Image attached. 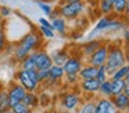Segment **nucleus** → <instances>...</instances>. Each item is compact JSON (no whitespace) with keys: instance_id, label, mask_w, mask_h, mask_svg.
Wrapping results in <instances>:
<instances>
[{"instance_id":"obj_38","label":"nucleus","mask_w":129,"mask_h":113,"mask_svg":"<svg viewBox=\"0 0 129 113\" xmlns=\"http://www.w3.org/2000/svg\"><path fill=\"white\" fill-rule=\"evenodd\" d=\"M123 94H125V95L129 98V83H126V84H125V88H123Z\"/></svg>"},{"instance_id":"obj_13","label":"nucleus","mask_w":129,"mask_h":113,"mask_svg":"<svg viewBox=\"0 0 129 113\" xmlns=\"http://www.w3.org/2000/svg\"><path fill=\"white\" fill-rule=\"evenodd\" d=\"M50 57H51V62H53V65L64 66V63L67 62V59L70 58V52H68L65 48H61V50H56Z\"/></svg>"},{"instance_id":"obj_9","label":"nucleus","mask_w":129,"mask_h":113,"mask_svg":"<svg viewBox=\"0 0 129 113\" xmlns=\"http://www.w3.org/2000/svg\"><path fill=\"white\" fill-rule=\"evenodd\" d=\"M82 66H83L82 55H70V58L64 63L62 69H64L65 74H78Z\"/></svg>"},{"instance_id":"obj_18","label":"nucleus","mask_w":129,"mask_h":113,"mask_svg":"<svg viewBox=\"0 0 129 113\" xmlns=\"http://www.w3.org/2000/svg\"><path fill=\"white\" fill-rule=\"evenodd\" d=\"M94 112H96L94 98H89L86 101H83L76 110V113H94Z\"/></svg>"},{"instance_id":"obj_15","label":"nucleus","mask_w":129,"mask_h":113,"mask_svg":"<svg viewBox=\"0 0 129 113\" xmlns=\"http://www.w3.org/2000/svg\"><path fill=\"white\" fill-rule=\"evenodd\" d=\"M78 76H79V80L96 79V76H97V68H94V66L87 65V63H86V65L82 66V69L79 70Z\"/></svg>"},{"instance_id":"obj_23","label":"nucleus","mask_w":129,"mask_h":113,"mask_svg":"<svg viewBox=\"0 0 129 113\" xmlns=\"http://www.w3.org/2000/svg\"><path fill=\"white\" fill-rule=\"evenodd\" d=\"M20 66H21L20 69H22V70H36V66H35V61H34L32 54H29L24 61H21Z\"/></svg>"},{"instance_id":"obj_40","label":"nucleus","mask_w":129,"mask_h":113,"mask_svg":"<svg viewBox=\"0 0 129 113\" xmlns=\"http://www.w3.org/2000/svg\"><path fill=\"white\" fill-rule=\"evenodd\" d=\"M43 113H60V110H57V109H54V107H50V109H47V110H45Z\"/></svg>"},{"instance_id":"obj_27","label":"nucleus","mask_w":129,"mask_h":113,"mask_svg":"<svg viewBox=\"0 0 129 113\" xmlns=\"http://www.w3.org/2000/svg\"><path fill=\"white\" fill-rule=\"evenodd\" d=\"M96 80H97L99 83H103V81H106V80H108V73H107L106 65L97 68V76H96Z\"/></svg>"},{"instance_id":"obj_16","label":"nucleus","mask_w":129,"mask_h":113,"mask_svg":"<svg viewBox=\"0 0 129 113\" xmlns=\"http://www.w3.org/2000/svg\"><path fill=\"white\" fill-rule=\"evenodd\" d=\"M22 103L32 110L38 109L39 105H40L39 103V95H38L36 92H26L25 96H24V99H22Z\"/></svg>"},{"instance_id":"obj_19","label":"nucleus","mask_w":129,"mask_h":113,"mask_svg":"<svg viewBox=\"0 0 129 113\" xmlns=\"http://www.w3.org/2000/svg\"><path fill=\"white\" fill-rule=\"evenodd\" d=\"M10 110V101H9V94H7L6 87L0 91V113H6Z\"/></svg>"},{"instance_id":"obj_1","label":"nucleus","mask_w":129,"mask_h":113,"mask_svg":"<svg viewBox=\"0 0 129 113\" xmlns=\"http://www.w3.org/2000/svg\"><path fill=\"white\" fill-rule=\"evenodd\" d=\"M126 65L125 59V48L119 46L118 43H110L108 44V54H107V61H106V68L108 73V79L112 72L117 69L122 68Z\"/></svg>"},{"instance_id":"obj_32","label":"nucleus","mask_w":129,"mask_h":113,"mask_svg":"<svg viewBox=\"0 0 129 113\" xmlns=\"http://www.w3.org/2000/svg\"><path fill=\"white\" fill-rule=\"evenodd\" d=\"M38 79H39V83L43 84L46 80L49 79V69H43V70H38Z\"/></svg>"},{"instance_id":"obj_31","label":"nucleus","mask_w":129,"mask_h":113,"mask_svg":"<svg viewBox=\"0 0 129 113\" xmlns=\"http://www.w3.org/2000/svg\"><path fill=\"white\" fill-rule=\"evenodd\" d=\"M39 32L42 33V36L46 39H53L54 37V32L51 29H49V28H45V26H40L39 25Z\"/></svg>"},{"instance_id":"obj_45","label":"nucleus","mask_w":129,"mask_h":113,"mask_svg":"<svg viewBox=\"0 0 129 113\" xmlns=\"http://www.w3.org/2000/svg\"><path fill=\"white\" fill-rule=\"evenodd\" d=\"M0 22H2V19H0Z\"/></svg>"},{"instance_id":"obj_5","label":"nucleus","mask_w":129,"mask_h":113,"mask_svg":"<svg viewBox=\"0 0 129 113\" xmlns=\"http://www.w3.org/2000/svg\"><path fill=\"white\" fill-rule=\"evenodd\" d=\"M14 77H15V81H17L21 87L25 88L26 92H36V90L40 87L39 83H36L32 79V76L29 74L28 70L20 69V70H17V73H15Z\"/></svg>"},{"instance_id":"obj_7","label":"nucleus","mask_w":129,"mask_h":113,"mask_svg":"<svg viewBox=\"0 0 129 113\" xmlns=\"http://www.w3.org/2000/svg\"><path fill=\"white\" fill-rule=\"evenodd\" d=\"M107 54H108V44L103 43L89 58H87L86 63L87 65H92L94 68H100V66L106 65L107 61Z\"/></svg>"},{"instance_id":"obj_6","label":"nucleus","mask_w":129,"mask_h":113,"mask_svg":"<svg viewBox=\"0 0 129 113\" xmlns=\"http://www.w3.org/2000/svg\"><path fill=\"white\" fill-rule=\"evenodd\" d=\"M7 94H9V101H10V109H11L14 105L22 102L24 96H25L26 91L24 87H21L17 81H10L9 85L6 87Z\"/></svg>"},{"instance_id":"obj_24","label":"nucleus","mask_w":129,"mask_h":113,"mask_svg":"<svg viewBox=\"0 0 129 113\" xmlns=\"http://www.w3.org/2000/svg\"><path fill=\"white\" fill-rule=\"evenodd\" d=\"M99 10L104 17L112 15V3L107 2V0H100L99 2Z\"/></svg>"},{"instance_id":"obj_29","label":"nucleus","mask_w":129,"mask_h":113,"mask_svg":"<svg viewBox=\"0 0 129 113\" xmlns=\"http://www.w3.org/2000/svg\"><path fill=\"white\" fill-rule=\"evenodd\" d=\"M64 79H65V83L68 85H78V83H79L78 74H65Z\"/></svg>"},{"instance_id":"obj_42","label":"nucleus","mask_w":129,"mask_h":113,"mask_svg":"<svg viewBox=\"0 0 129 113\" xmlns=\"http://www.w3.org/2000/svg\"><path fill=\"white\" fill-rule=\"evenodd\" d=\"M3 87H4V85H3V84H2V83H0V91L3 90Z\"/></svg>"},{"instance_id":"obj_20","label":"nucleus","mask_w":129,"mask_h":113,"mask_svg":"<svg viewBox=\"0 0 129 113\" xmlns=\"http://www.w3.org/2000/svg\"><path fill=\"white\" fill-rule=\"evenodd\" d=\"M125 84V80H111V98L119 95V94H123Z\"/></svg>"},{"instance_id":"obj_3","label":"nucleus","mask_w":129,"mask_h":113,"mask_svg":"<svg viewBox=\"0 0 129 113\" xmlns=\"http://www.w3.org/2000/svg\"><path fill=\"white\" fill-rule=\"evenodd\" d=\"M82 102H83L82 95L76 91H64L60 94V106L62 107V110L72 113L78 110Z\"/></svg>"},{"instance_id":"obj_21","label":"nucleus","mask_w":129,"mask_h":113,"mask_svg":"<svg viewBox=\"0 0 129 113\" xmlns=\"http://www.w3.org/2000/svg\"><path fill=\"white\" fill-rule=\"evenodd\" d=\"M99 94L101 98H111V80H106V81L100 83L99 87Z\"/></svg>"},{"instance_id":"obj_22","label":"nucleus","mask_w":129,"mask_h":113,"mask_svg":"<svg viewBox=\"0 0 129 113\" xmlns=\"http://www.w3.org/2000/svg\"><path fill=\"white\" fill-rule=\"evenodd\" d=\"M126 7V0H114L112 2V14L114 15H123Z\"/></svg>"},{"instance_id":"obj_44","label":"nucleus","mask_w":129,"mask_h":113,"mask_svg":"<svg viewBox=\"0 0 129 113\" xmlns=\"http://www.w3.org/2000/svg\"><path fill=\"white\" fill-rule=\"evenodd\" d=\"M107 2H110V3H112V2H114V0H107Z\"/></svg>"},{"instance_id":"obj_37","label":"nucleus","mask_w":129,"mask_h":113,"mask_svg":"<svg viewBox=\"0 0 129 113\" xmlns=\"http://www.w3.org/2000/svg\"><path fill=\"white\" fill-rule=\"evenodd\" d=\"M125 59H126V65H129V47L125 48Z\"/></svg>"},{"instance_id":"obj_34","label":"nucleus","mask_w":129,"mask_h":113,"mask_svg":"<svg viewBox=\"0 0 129 113\" xmlns=\"http://www.w3.org/2000/svg\"><path fill=\"white\" fill-rule=\"evenodd\" d=\"M39 25L40 26H45V28H49V29L53 30V28H51V22L49 21V19H46V18H39Z\"/></svg>"},{"instance_id":"obj_41","label":"nucleus","mask_w":129,"mask_h":113,"mask_svg":"<svg viewBox=\"0 0 129 113\" xmlns=\"http://www.w3.org/2000/svg\"><path fill=\"white\" fill-rule=\"evenodd\" d=\"M74 2H83V0H61V4H64V3H74Z\"/></svg>"},{"instance_id":"obj_10","label":"nucleus","mask_w":129,"mask_h":113,"mask_svg":"<svg viewBox=\"0 0 129 113\" xmlns=\"http://www.w3.org/2000/svg\"><path fill=\"white\" fill-rule=\"evenodd\" d=\"M65 76V72L62 69V66H57V65H51V68L49 69V79L46 80L43 84L51 87V85H56L57 83H60Z\"/></svg>"},{"instance_id":"obj_17","label":"nucleus","mask_w":129,"mask_h":113,"mask_svg":"<svg viewBox=\"0 0 129 113\" xmlns=\"http://www.w3.org/2000/svg\"><path fill=\"white\" fill-rule=\"evenodd\" d=\"M51 28H53L54 32H58L60 35H65L67 33V21H65L64 18H61V17H57V18L51 19Z\"/></svg>"},{"instance_id":"obj_33","label":"nucleus","mask_w":129,"mask_h":113,"mask_svg":"<svg viewBox=\"0 0 129 113\" xmlns=\"http://www.w3.org/2000/svg\"><path fill=\"white\" fill-rule=\"evenodd\" d=\"M10 14H11V8H9L7 6H0V19L10 17Z\"/></svg>"},{"instance_id":"obj_26","label":"nucleus","mask_w":129,"mask_h":113,"mask_svg":"<svg viewBox=\"0 0 129 113\" xmlns=\"http://www.w3.org/2000/svg\"><path fill=\"white\" fill-rule=\"evenodd\" d=\"M125 74H126V65L117 69L115 72H112L111 76H110V80H123L125 79Z\"/></svg>"},{"instance_id":"obj_25","label":"nucleus","mask_w":129,"mask_h":113,"mask_svg":"<svg viewBox=\"0 0 129 113\" xmlns=\"http://www.w3.org/2000/svg\"><path fill=\"white\" fill-rule=\"evenodd\" d=\"M7 47V37H6V32H4L3 24L0 22V54H3L6 51Z\"/></svg>"},{"instance_id":"obj_36","label":"nucleus","mask_w":129,"mask_h":113,"mask_svg":"<svg viewBox=\"0 0 129 113\" xmlns=\"http://www.w3.org/2000/svg\"><path fill=\"white\" fill-rule=\"evenodd\" d=\"M123 15L129 19V0H126V7H125V13H123Z\"/></svg>"},{"instance_id":"obj_28","label":"nucleus","mask_w":129,"mask_h":113,"mask_svg":"<svg viewBox=\"0 0 129 113\" xmlns=\"http://www.w3.org/2000/svg\"><path fill=\"white\" fill-rule=\"evenodd\" d=\"M11 110H13L14 113H34V110L29 109L28 106H25L22 102H20V103L14 105V106L11 107Z\"/></svg>"},{"instance_id":"obj_11","label":"nucleus","mask_w":129,"mask_h":113,"mask_svg":"<svg viewBox=\"0 0 129 113\" xmlns=\"http://www.w3.org/2000/svg\"><path fill=\"white\" fill-rule=\"evenodd\" d=\"M78 87L82 92L89 94V95H96L99 92V87H100V83L96 79H90V80H79Z\"/></svg>"},{"instance_id":"obj_8","label":"nucleus","mask_w":129,"mask_h":113,"mask_svg":"<svg viewBox=\"0 0 129 113\" xmlns=\"http://www.w3.org/2000/svg\"><path fill=\"white\" fill-rule=\"evenodd\" d=\"M32 57L35 61V66H36V70H43V69H50L53 62H51V57L46 50L40 48L36 51L31 52Z\"/></svg>"},{"instance_id":"obj_2","label":"nucleus","mask_w":129,"mask_h":113,"mask_svg":"<svg viewBox=\"0 0 129 113\" xmlns=\"http://www.w3.org/2000/svg\"><path fill=\"white\" fill-rule=\"evenodd\" d=\"M86 6L83 2H74V3H64L57 7L60 17L64 18L65 21H71V19H76L82 13L85 11Z\"/></svg>"},{"instance_id":"obj_35","label":"nucleus","mask_w":129,"mask_h":113,"mask_svg":"<svg viewBox=\"0 0 129 113\" xmlns=\"http://www.w3.org/2000/svg\"><path fill=\"white\" fill-rule=\"evenodd\" d=\"M123 41H125L126 47H129V29L123 30Z\"/></svg>"},{"instance_id":"obj_30","label":"nucleus","mask_w":129,"mask_h":113,"mask_svg":"<svg viewBox=\"0 0 129 113\" xmlns=\"http://www.w3.org/2000/svg\"><path fill=\"white\" fill-rule=\"evenodd\" d=\"M38 6H39V8L43 11V14L47 17H50L51 11H53V7H51L50 4H47V3H43V2H38Z\"/></svg>"},{"instance_id":"obj_39","label":"nucleus","mask_w":129,"mask_h":113,"mask_svg":"<svg viewBox=\"0 0 129 113\" xmlns=\"http://www.w3.org/2000/svg\"><path fill=\"white\" fill-rule=\"evenodd\" d=\"M125 83H129V65H126V74H125Z\"/></svg>"},{"instance_id":"obj_14","label":"nucleus","mask_w":129,"mask_h":113,"mask_svg":"<svg viewBox=\"0 0 129 113\" xmlns=\"http://www.w3.org/2000/svg\"><path fill=\"white\" fill-rule=\"evenodd\" d=\"M111 102H112V105H114V107L119 113H125L126 107H128V103H129V98L125 94H119V95H117V96H112Z\"/></svg>"},{"instance_id":"obj_43","label":"nucleus","mask_w":129,"mask_h":113,"mask_svg":"<svg viewBox=\"0 0 129 113\" xmlns=\"http://www.w3.org/2000/svg\"><path fill=\"white\" fill-rule=\"evenodd\" d=\"M125 113H129V103H128V107H126V112Z\"/></svg>"},{"instance_id":"obj_12","label":"nucleus","mask_w":129,"mask_h":113,"mask_svg":"<svg viewBox=\"0 0 129 113\" xmlns=\"http://www.w3.org/2000/svg\"><path fill=\"white\" fill-rule=\"evenodd\" d=\"M103 43L104 41L101 40V39H90V40H87L86 43H83L81 46V55L89 58Z\"/></svg>"},{"instance_id":"obj_4","label":"nucleus","mask_w":129,"mask_h":113,"mask_svg":"<svg viewBox=\"0 0 129 113\" xmlns=\"http://www.w3.org/2000/svg\"><path fill=\"white\" fill-rule=\"evenodd\" d=\"M42 44H43V36L40 35V33L32 30V32L26 33L25 36L21 37V40L17 43V46H20L21 48H24L28 54H31V52L42 48Z\"/></svg>"}]
</instances>
